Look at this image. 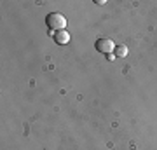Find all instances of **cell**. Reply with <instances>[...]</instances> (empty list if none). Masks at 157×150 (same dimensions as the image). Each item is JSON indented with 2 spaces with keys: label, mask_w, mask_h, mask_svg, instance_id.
<instances>
[{
  "label": "cell",
  "mask_w": 157,
  "mask_h": 150,
  "mask_svg": "<svg viewBox=\"0 0 157 150\" xmlns=\"http://www.w3.org/2000/svg\"><path fill=\"white\" fill-rule=\"evenodd\" d=\"M128 56V47L126 45H115V58H124Z\"/></svg>",
  "instance_id": "4"
},
{
  "label": "cell",
  "mask_w": 157,
  "mask_h": 150,
  "mask_svg": "<svg viewBox=\"0 0 157 150\" xmlns=\"http://www.w3.org/2000/svg\"><path fill=\"white\" fill-rule=\"evenodd\" d=\"M45 25L52 32H59V30L67 28V17L63 14H59V12H49L45 16Z\"/></svg>",
  "instance_id": "1"
},
{
  "label": "cell",
  "mask_w": 157,
  "mask_h": 150,
  "mask_svg": "<svg viewBox=\"0 0 157 150\" xmlns=\"http://www.w3.org/2000/svg\"><path fill=\"white\" fill-rule=\"evenodd\" d=\"M96 51L98 52H101V54H112L113 51H115V44H113L112 39H107V37H103V39H98L94 44Z\"/></svg>",
  "instance_id": "2"
},
{
  "label": "cell",
  "mask_w": 157,
  "mask_h": 150,
  "mask_svg": "<svg viewBox=\"0 0 157 150\" xmlns=\"http://www.w3.org/2000/svg\"><path fill=\"white\" fill-rule=\"evenodd\" d=\"M54 42L59 45H65L70 42V33H68L67 30H59V32H56V35H54Z\"/></svg>",
  "instance_id": "3"
},
{
  "label": "cell",
  "mask_w": 157,
  "mask_h": 150,
  "mask_svg": "<svg viewBox=\"0 0 157 150\" xmlns=\"http://www.w3.org/2000/svg\"><path fill=\"white\" fill-rule=\"evenodd\" d=\"M107 60L108 61H113L115 60V54H107Z\"/></svg>",
  "instance_id": "5"
}]
</instances>
